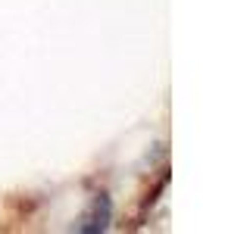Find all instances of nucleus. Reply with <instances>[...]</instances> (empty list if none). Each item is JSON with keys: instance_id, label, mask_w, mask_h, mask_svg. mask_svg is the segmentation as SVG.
I'll list each match as a JSON object with an SVG mask.
<instances>
[{"instance_id": "f257e3e1", "label": "nucleus", "mask_w": 250, "mask_h": 234, "mask_svg": "<svg viewBox=\"0 0 250 234\" xmlns=\"http://www.w3.org/2000/svg\"><path fill=\"white\" fill-rule=\"evenodd\" d=\"M106 225H109V200L106 194H97L91 209L84 213L82 225H78V231H106Z\"/></svg>"}]
</instances>
